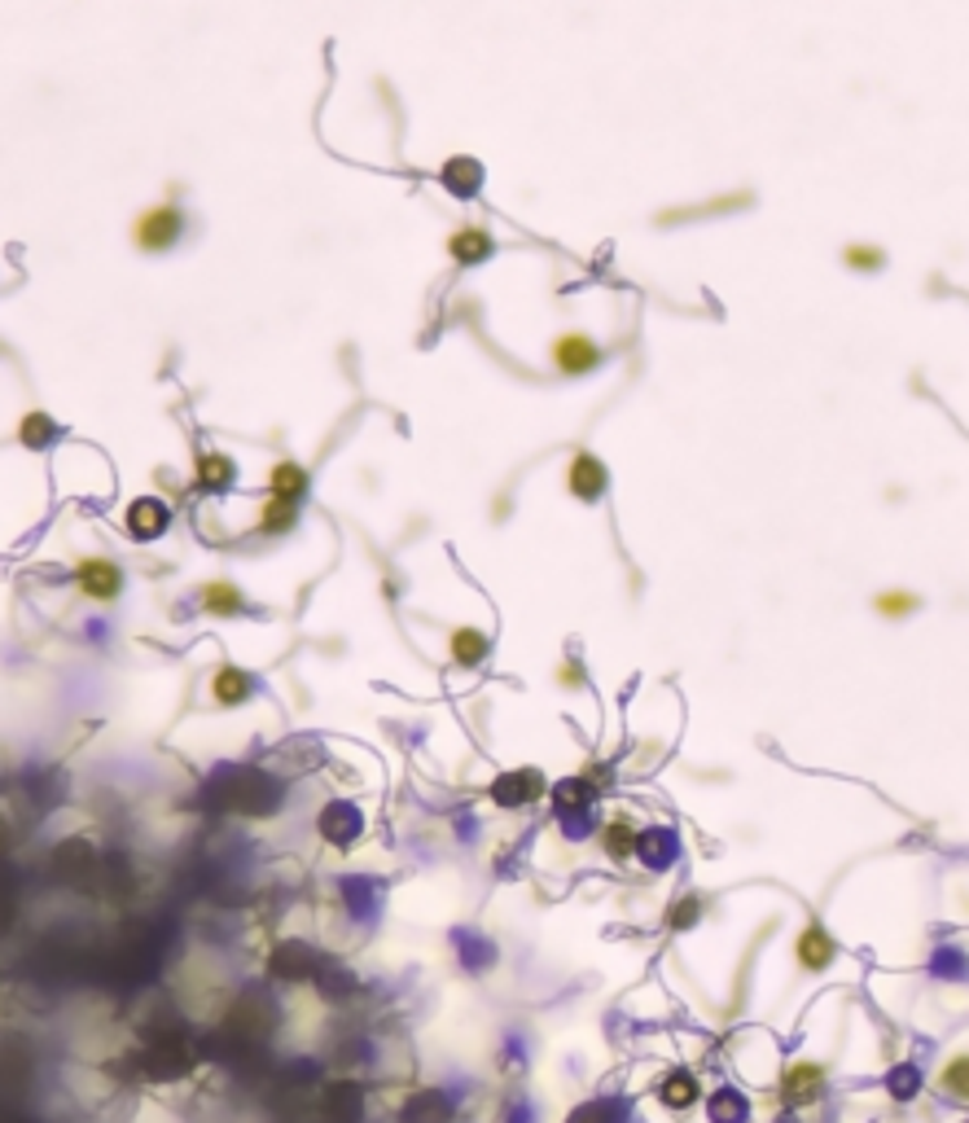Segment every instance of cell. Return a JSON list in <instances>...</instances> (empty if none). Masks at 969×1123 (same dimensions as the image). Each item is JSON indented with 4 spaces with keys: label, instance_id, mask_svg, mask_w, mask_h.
Masks as SVG:
<instances>
[{
    "label": "cell",
    "instance_id": "cell-1",
    "mask_svg": "<svg viewBox=\"0 0 969 1123\" xmlns=\"http://www.w3.org/2000/svg\"><path fill=\"white\" fill-rule=\"evenodd\" d=\"M185 238V211L176 202H154L132 220V247L145 254H167Z\"/></svg>",
    "mask_w": 969,
    "mask_h": 1123
},
{
    "label": "cell",
    "instance_id": "cell-2",
    "mask_svg": "<svg viewBox=\"0 0 969 1123\" xmlns=\"http://www.w3.org/2000/svg\"><path fill=\"white\" fill-rule=\"evenodd\" d=\"M549 361H553V370H558L562 377H584L606 361V352H602V343H597L593 334H584V330H566V334H558V339H553Z\"/></svg>",
    "mask_w": 969,
    "mask_h": 1123
},
{
    "label": "cell",
    "instance_id": "cell-3",
    "mask_svg": "<svg viewBox=\"0 0 969 1123\" xmlns=\"http://www.w3.org/2000/svg\"><path fill=\"white\" fill-rule=\"evenodd\" d=\"M71 580H75L80 597H88V602H97V606L119 602V593H123V566L119 562H111V558H102V553L80 558Z\"/></svg>",
    "mask_w": 969,
    "mask_h": 1123
},
{
    "label": "cell",
    "instance_id": "cell-4",
    "mask_svg": "<svg viewBox=\"0 0 969 1123\" xmlns=\"http://www.w3.org/2000/svg\"><path fill=\"white\" fill-rule=\"evenodd\" d=\"M781 1102L785 1106H812V1102H821V1089H825V1067L821 1062H812V1058H794L785 1071H781Z\"/></svg>",
    "mask_w": 969,
    "mask_h": 1123
},
{
    "label": "cell",
    "instance_id": "cell-5",
    "mask_svg": "<svg viewBox=\"0 0 969 1123\" xmlns=\"http://www.w3.org/2000/svg\"><path fill=\"white\" fill-rule=\"evenodd\" d=\"M609 488V470L606 461L597 457V453H588V448H580L571 461H566V492L575 500H584V505H593V500H602Z\"/></svg>",
    "mask_w": 969,
    "mask_h": 1123
},
{
    "label": "cell",
    "instance_id": "cell-6",
    "mask_svg": "<svg viewBox=\"0 0 969 1123\" xmlns=\"http://www.w3.org/2000/svg\"><path fill=\"white\" fill-rule=\"evenodd\" d=\"M167 527H171V509H167V500H158V497H132L127 500V509H123V531H127L132 540L149 544V540L167 535Z\"/></svg>",
    "mask_w": 969,
    "mask_h": 1123
},
{
    "label": "cell",
    "instance_id": "cell-7",
    "mask_svg": "<svg viewBox=\"0 0 969 1123\" xmlns=\"http://www.w3.org/2000/svg\"><path fill=\"white\" fill-rule=\"evenodd\" d=\"M834 961H838V939H834L821 922L803 926L799 939H794V966H799L803 975H821V970H830Z\"/></svg>",
    "mask_w": 969,
    "mask_h": 1123
},
{
    "label": "cell",
    "instance_id": "cell-8",
    "mask_svg": "<svg viewBox=\"0 0 969 1123\" xmlns=\"http://www.w3.org/2000/svg\"><path fill=\"white\" fill-rule=\"evenodd\" d=\"M194 488L207 492V497H225L238 488V461L229 453H202L198 466H194Z\"/></svg>",
    "mask_w": 969,
    "mask_h": 1123
},
{
    "label": "cell",
    "instance_id": "cell-9",
    "mask_svg": "<svg viewBox=\"0 0 969 1123\" xmlns=\"http://www.w3.org/2000/svg\"><path fill=\"white\" fill-rule=\"evenodd\" d=\"M250 694H254V676H250L246 667H238V663H220V667L211 672V703H216V707H225V711L246 707Z\"/></svg>",
    "mask_w": 969,
    "mask_h": 1123
},
{
    "label": "cell",
    "instance_id": "cell-10",
    "mask_svg": "<svg viewBox=\"0 0 969 1123\" xmlns=\"http://www.w3.org/2000/svg\"><path fill=\"white\" fill-rule=\"evenodd\" d=\"M496 254V238L487 233L483 225H461L448 233V259L461 268H479Z\"/></svg>",
    "mask_w": 969,
    "mask_h": 1123
},
{
    "label": "cell",
    "instance_id": "cell-11",
    "mask_svg": "<svg viewBox=\"0 0 969 1123\" xmlns=\"http://www.w3.org/2000/svg\"><path fill=\"white\" fill-rule=\"evenodd\" d=\"M198 611L211 620H242L246 615V593L233 580H207L198 589Z\"/></svg>",
    "mask_w": 969,
    "mask_h": 1123
},
{
    "label": "cell",
    "instance_id": "cell-12",
    "mask_svg": "<svg viewBox=\"0 0 969 1123\" xmlns=\"http://www.w3.org/2000/svg\"><path fill=\"white\" fill-rule=\"evenodd\" d=\"M299 527V500H281V497H268L259 505V513H254V535H263V540H281V535H290Z\"/></svg>",
    "mask_w": 969,
    "mask_h": 1123
},
{
    "label": "cell",
    "instance_id": "cell-13",
    "mask_svg": "<svg viewBox=\"0 0 969 1123\" xmlns=\"http://www.w3.org/2000/svg\"><path fill=\"white\" fill-rule=\"evenodd\" d=\"M439 180L452 198H475L483 189V163L470 158V154H452L444 167H439Z\"/></svg>",
    "mask_w": 969,
    "mask_h": 1123
},
{
    "label": "cell",
    "instance_id": "cell-14",
    "mask_svg": "<svg viewBox=\"0 0 969 1123\" xmlns=\"http://www.w3.org/2000/svg\"><path fill=\"white\" fill-rule=\"evenodd\" d=\"M448 654H452V663L457 667H479L487 654H491V641H487V632L479 627H452L448 632Z\"/></svg>",
    "mask_w": 969,
    "mask_h": 1123
},
{
    "label": "cell",
    "instance_id": "cell-15",
    "mask_svg": "<svg viewBox=\"0 0 969 1123\" xmlns=\"http://www.w3.org/2000/svg\"><path fill=\"white\" fill-rule=\"evenodd\" d=\"M308 470L299 466V461H272V470H268V497H281V500H303L308 497Z\"/></svg>",
    "mask_w": 969,
    "mask_h": 1123
},
{
    "label": "cell",
    "instance_id": "cell-16",
    "mask_svg": "<svg viewBox=\"0 0 969 1123\" xmlns=\"http://www.w3.org/2000/svg\"><path fill=\"white\" fill-rule=\"evenodd\" d=\"M698 1098H702V1089H698V1075H694V1071H671V1075L658 1084V1102H663L667 1111H689Z\"/></svg>",
    "mask_w": 969,
    "mask_h": 1123
},
{
    "label": "cell",
    "instance_id": "cell-17",
    "mask_svg": "<svg viewBox=\"0 0 969 1123\" xmlns=\"http://www.w3.org/2000/svg\"><path fill=\"white\" fill-rule=\"evenodd\" d=\"M602 848H606L609 861H632L636 848H640V834H636V825H632L627 817H614L606 830H602Z\"/></svg>",
    "mask_w": 969,
    "mask_h": 1123
},
{
    "label": "cell",
    "instance_id": "cell-18",
    "mask_svg": "<svg viewBox=\"0 0 969 1123\" xmlns=\"http://www.w3.org/2000/svg\"><path fill=\"white\" fill-rule=\"evenodd\" d=\"M53 439H58V422H53L49 413H40V408L22 413V422H18V444H22V448L40 453V448H49Z\"/></svg>",
    "mask_w": 969,
    "mask_h": 1123
},
{
    "label": "cell",
    "instance_id": "cell-19",
    "mask_svg": "<svg viewBox=\"0 0 969 1123\" xmlns=\"http://www.w3.org/2000/svg\"><path fill=\"white\" fill-rule=\"evenodd\" d=\"M939 1089L957 1102H969V1053H952L939 1071Z\"/></svg>",
    "mask_w": 969,
    "mask_h": 1123
},
{
    "label": "cell",
    "instance_id": "cell-20",
    "mask_svg": "<svg viewBox=\"0 0 969 1123\" xmlns=\"http://www.w3.org/2000/svg\"><path fill=\"white\" fill-rule=\"evenodd\" d=\"M877 615H886V620H908L917 606H921V597L917 593H908V589H886V593H877Z\"/></svg>",
    "mask_w": 969,
    "mask_h": 1123
},
{
    "label": "cell",
    "instance_id": "cell-21",
    "mask_svg": "<svg viewBox=\"0 0 969 1123\" xmlns=\"http://www.w3.org/2000/svg\"><path fill=\"white\" fill-rule=\"evenodd\" d=\"M746 1115H750V1106H746L741 1093L720 1089V1093L711 1098V1123H746Z\"/></svg>",
    "mask_w": 969,
    "mask_h": 1123
},
{
    "label": "cell",
    "instance_id": "cell-22",
    "mask_svg": "<svg viewBox=\"0 0 969 1123\" xmlns=\"http://www.w3.org/2000/svg\"><path fill=\"white\" fill-rule=\"evenodd\" d=\"M843 263H847L851 272H877V268L886 263V250L864 247V242H851V247L843 250Z\"/></svg>",
    "mask_w": 969,
    "mask_h": 1123
},
{
    "label": "cell",
    "instance_id": "cell-23",
    "mask_svg": "<svg viewBox=\"0 0 969 1123\" xmlns=\"http://www.w3.org/2000/svg\"><path fill=\"white\" fill-rule=\"evenodd\" d=\"M886 1089H890V1098H899V1102L917 1098V1089H921V1075H917V1067H899V1071H890Z\"/></svg>",
    "mask_w": 969,
    "mask_h": 1123
},
{
    "label": "cell",
    "instance_id": "cell-24",
    "mask_svg": "<svg viewBox=\"0 0 969 1123\" xmlns=\"http://www.w3.org/2000/svg\"><path fill=\"white\" fill-rule=\"evenodd\" d=\"M558 685H562V689H580V685H584L580 663H562V667H558Z\"/></svg>",
    "mask_w": 969,
    "mask_h": 1123
}]
</instances>
